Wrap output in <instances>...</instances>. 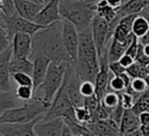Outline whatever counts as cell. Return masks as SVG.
Here are the masks:
<instances>
[{
  "label": "cell",
  "instance_id": "cell-10",
  "mask_svg": "<svg viewBox=\"0 0 149 136\" xmlns=\"http://www.w3.org/2000/svg\"><path fill=\"white\" fill-rule=\"evenodd\" d=\"M33 52V36L27 33H16L12 37V57L30 58Z\"/></svg>",
  "mask_w": 149,
  "mask_h": 136
},
{
  "label": "cell",
  "instance_id": "cell-24",
  "mask_svg": "<svg viewBox=\"0 0 149 136\" xmlns=\"http://www.w3.org/2000/svg\"><path fill=\"white\" fill-rule=\"evenodd\" d=\"M127 46L123 42H118L112 38L111 45L107 49V57H108V62H116L119 60V58L126 52Z\"/></svg>",
  "mask_w": 149,
  "mask_h": 136
},
{
  "label": "cell",
  "instance_id": "cell-17",
  "mask_svg": "<svg viewBox=\"0 0 149 136\" xmlns=\"http://www.w3.org/2000/svg\"><path fill=\"white\" fill-rule=\"evenodd\" d=\"M10 57H12V45L0 53V91H3V92L12 91L10 80H9L10 73L8 70Z\"/></svg>",
  "mask_w": 149,
  "mask_h": 136
},
{
  "label": "cell",
  "instance_id": "cell-25",
  "mask_svg": "<svg viewBox=\"0 0 149 136\" xmlns=\"http://www.w3.org/2000/svg\"><path fill=\"white\" fill-rule=\"evenodd\" d=\"M148 30H149V23H148L147 19L143 15L137 14L133 21V24H132V33L134 34V36L140 38L144 34H147Z\"/></svg>",
  "mask_w": 149,
  "mask_h": 136
},
{
  "label": "cell",
  "instance_id": "cell-18",
  "mask_svg": "<svg viewBox=\"0 0 149 136\" xmlns=\"http://www.w3.org/2000/svg\"><path fill=\"white\" fill-rule=\"evenodd\" d=\"M140 121H139V115H136L132 109H125L121 121L119 123V130L121 136L126 133L136 130L140 128Z\"/></svg>",
  "mask_w": 149,
  "mask_h": 136
},
{
  "label": "cell",
  "instance_id": "cell-34",
  "mask_svg": "<svg viewBox=\"0 0 149 136\" xmlns=\"http://www.w3.org/2000/svg\"><path fill=\"white\" fill-rule=\"evenodd\" d=\"M10 45H12V41L8 37L6 28L0 26V53L3 52L6 49H8Z\"/></svg>",
  "mask_w": 149,
  "mask_h": 136
},
{
  "label": "cell",
  "instance_id": "cell-21",
  "mask_svg": "<svg viewBox=\"0 0 149 136\" xmlns=\"http://www.w3.org/2000/svg\"><path fill=\"white\" fill-rule=\"evenodd\" d=\"M130 77L125 72L120 76H111L109 77V81H108V88H107V92L108 91H113L115 93H121V92H125L129 85H130Z\"/></svg>",
  "mask_w": 149,
  "mask_h": 136
},
{
  "label": "cell",
  "instance_id": "cell-20",
  "mask_svg": "<svg viewBox=\"0 0 149 136\" xmlns=\"http://www.w3.org/2000/svg\"><path fill=\"white\" fill-rule=\"evenodd\" d=\"M8 70L9 73H27L29 76H31L33 73V62L29 58H15V57H10L9 59V64H8Z\"/></svg>",
  "mask_w": 149,
  "mask_h": 136
},
{
  "label": "cell",
  "instance_id": "cell-26",
  "mask_svg": "<svg viewBox=\"0 0 149 136\" xmlns=\"http://www.w3.org/2000/svg\"><path fill=\"white\" fill-rule=\"evenodd\" d=\"M120 102V99H119V94L113 92V91H108L104 94V96L101 98L100 100V103L101 106L107 110V112H111L112 109H114Z\"/></svg>",
  "mask_w": 149,
  "mask_h": 136
},
{
  "label": "cell",
  "instance_id": "cell-37",
  "mask_svg": "<svg viewBox=\"0 0 149 136\" xmlns=\"http://www.w3.org/2000/svg\"><path fill=\"white\" fill-rule=\"evenodd\" d=\"M137 48H139V40H137V37H136V38L132 42V44L127 48V50H126L125 53H127V55H129L130 57L135 58V55H136V52H137Z\"/></svg>",
  "mask_w": 149,
  "mask_h": 136
},
{
  "label": "cell",
  "instance_id": "cell-52",
  "mask_svg": "<svg viewBox=\"0 0 149 136\" xmlns=\"http://www.w3.org/2000/svg\"><path fill=\"white\" fill-rule=\"evenodd\" d=\"M30 1H34V2H38V3H40V1H38V0H30Z\"/></svg>",
  "mask_w": 149,
  "mask_h": 136
},
{
  "label": "cell",
  "instance_id": "cell-44",
  "mask_svg": "<svg viewBox=\"0 0 149 136\" xmlns=\"http://www.w3.org/2000/svg\"><path fill=\"white\" fill-rule=\"evenodd\" d=\"M122 136H142V133H141V130H140V128H139V129H136V130L126 133V134H123Z\"/></svg>",
  "mask_w": 149,
  "mask_h": 136
},
{
  "label": "cell",
  "instance_id": "cell-42",
  "mask_svg": "<svg viewBox=\"0 0 149 136\" xmlns=\"http://www.w3.org/2000/svg\"><path fill=\"white\" fill-rule=\"evenodd\" d=\"M62 136H73L72 130L69 128V126L64 122V127H63V131H62Z\"/></svg>",
  "mask_w": 149,
  "mask_h": 136
},
{
  "label": "cell",
  "instance_id": "cell-33",
  "mask_svg": "<svg viewBox=\"0 0 149 136\" xmlns=\"http://www.w3.org/2000/svg\"><path fill=\"white\" fill-rule=\"evenodd\" d=\"M130 33H132L130 30H128V29L125 28L123 26L119 24V22H118V24H116V27H115V29H114V33H113L112 38L115 40V41H118V42H123V41L126 40V37H127Z\"/></svg>",
  "mask_w": 149,
  "mask_h": 136
},
{
  "label": "cell",
  "instance_id": "cell-41",
  "mask_svg": "<svg viewBox=\"0 0 149 136\" xmlns=\"http://www.w3.org/2000/svg\"><path fill=\"white\" fill-rule=\"evenodd\" d=\"M137 40H139V43L140 44H142V45H149V30H148L147 34H144L142 37H140Z\"/></svg>",
  "mask_w": 149,
  "mask_h": 136
},
{
  "label": "cell",
  "instance_id": "cell-43",
  "mask_svg": "<svg viewBox=\"0 0 149 136\" xmlns=\"http://www.w3.org/2000/svg\"><path fill=\"white\" fill-rule=\"evenodd\" d=\"M140 130L142 133V136H149V124L140 126Z\"/></svg>",
  "mask_w": 149,
  "mask_h": 136
},
{
  "label": "cell",
  "instance_id": "cell-2",
  "mask_svg": "<svg viewBox=\"0 0 149 136\" xmlns=\"http://www.w3.org/2000/svg\"><path fill=\"white\" fill-rule=\"evenodd\" d=\"M79 44L76 62L73 63L74 72L81 81H94L99 71L98 52L91 35V30L78 33Z\"/></svg>",
  "mask_w": 149,
  "mask_h": 136
},
{
  "label": "cell",
  "instance_id": "cell-29",
  "mask_svg": "<svg viewBox=\"0 0 149 136\" xmlns=\"http://www.w3.org/2000/svg\"><path fill=\"white\" fill-rule=\"evenodd\" d=\"M14 94L19 100L24 102V101L30 100L34 96V91H33V87L30 86H17Z\"/></svg>",
  "mask_w": 149,
  "mask_h": 136
},
{
  "label": "cell",
  "instance_id": "cell-16",
  "mask_svg": "<svg viewBox=\"0 0 149 136\" xmlns=\"http://www.w3.org/2000/svg\"><path fill=\"white\" fill-rule=\"evenodd\" d=\"M13 2H14L15 13L21 17L31 22L35 21L36 15L43 7V5L30 0H13Z\"/></svg>",
  "mask_w": 149,
  "mask_h": 136
},
{
  "label": "cell",
  "instance_id": "cell-3",
  "mask_svg": "<svg viewBox=\"0 0 149 136\" xmlns=\"http://www.w3.org/2000/svg\"><path fill=\"white\" fill-rule=\"evenodd\" d=\"M97 0H61L59 15L77 28L78 33L91 30V22L95 15L94 3Z\"/></svg>",
  "mask_w": 149,
  "mask_h": 136
},
{
  "label": "cell",
  "instance_id": "cell-56",
  "mask_svg": "<svg viewBox=\"0 0 149 136\" xmlns=\"http://www.w3.org/2000/svg\"><path fill=\"white\" fill-rule=\"evenodd\" d=\"M148 110H149V109H148Z\"/></svg>",
  "mask_w": 149,
  "mask_h": 136
},
{
  "label": "cell",
  "instance_id": "cell-51",
  "mask_svg": "<svg viewBox=\"0 0 149 136\" xmlns=\"http://www.w3.org/2000/svg\"><path fill=\"white\" fill-rule=\"evenodd\" d=\"M144 9H146V10H147V12H148V13H149V6H148V7H147V8H144Z\"/></svg>",
  "mask_w": 149,
  "mask_h": 136
},
{
  "label": "cell",
  "instance_id": "cell-46",
  "mask_svg": "<svg viewBox=\"0 0 149 136\" xmlns=\"http://www.w3.org/2000/svg\"><path fill=\"white\" fill-rule=\"evenodd\" d=\"M143 46V53L149 57V45H142Z\"/></svg>",
  "mask_w": 149,
  "mask_h": 136
},
{
  "label": "cell",
  "instance_id": "cell-35",
  "mask_svg": "<svg viewBox=\"0 0 149 136\" xmlns=\"http://www.w3.org/2000/svg\"><path fill=\"white\" fill-rule=\"evenodd\" d=\"M80 93L84 98H88L94 95L95 93V88H94V84L92 81H81L80 83Z\"/></svg>",
  "mask_w": 149,
  "mask_h": 136
},
{
  "label": "cell",
  "instance_id": "cell-23",
  "mask_svg": "<svg viewBox=\"0 0 149 136\" xmlns=\"http://www.w3.org/2000/svg\"><path fill=\"white\" fill-rule=\"evenodd\" d=\"M20 102H21V100H19L12 91L10 92L0 91V114H2L7 109L21 106Z\"/></svg>",
  "mask_w": 149,
  "mask_h": 136
},
{
  "label": "cell",
  "instance_id": "cell-22",
  "mask_svg": "<svg viewBox=\"0 0 149 136\" xmlns=\"http://www.w3.org/2000/svg\"><path fill=\"white\" fill-rule=\"evenodd\" d=\"M94 8H95V14H98L99 16L104 17L107 22L114 20L118 15L116 9H114L113 7H111L106 0H97L94 3Z\"/></svg>",
  "mask_w": 149,
  "mask_h": 136
},
{
  "label": "cell",
  "instance_id": "cell-53",
  "mask_svg": "<svg viewBox=\"0 0 149 136\" xmlns=\"http://www.w3.org/2000/svg\"><path fill=\"white\" fill-rule=\"evenodd\" d=\"M121 1H122V3H123V2H126V1H127V0H121Z\"/></svg>",
  "mask_w": 149,
  "mask_h": 136
},
{
  "label": "cell",
  "instance_id": "cell-5",
  "mask_svg": "<svg viewBox=\"0 0 149 136\" xmlns=\"http://www.w3.org/2000/svg\"><path fill=\"white\" fill-rule=\"evenodd\" d=\"M66 66H68V62H50L47 74L42 84L35 90V92L37 91L42 92V95L40 98H42V100L48 105H51V101L54 100L56 93L58 92V90L63 84Z\"/></svg>",
  "mask_w": 149,
  "mask_h": 136
},
{
  "label": "cell",
  "instance_id": "cell-47",
  "mask_svg": "<svg viewBox=\"0 0 149 136\" xmlns=\"http://www.w3.org/2000/svg\"><path fill=\"white\" fill-rule=\"evenodd\" d=\"M144 83H146L147 88H149V74H147V76H146V78H144Z\"/></svg>",
  "mask_w": 149,
  "mask_h": 136
},
{
  "label": "cell",
  "instance_id": "cell-9",
  "mask_svg": "<svg viewBox=\"0 0 149 136\" xmlns=\"http://www.w3.org/2000/svg\"><path fill=\"white\" fill-rule=\"evenodd\" d=\"M62 41L71 62L74 63L78 52L79 34L73 23L68 20H62Z\"/></svg>",
  "mask_w": 149,
  "mask_h": 136
},
{
  "label": "cell",
  "instance_id": "cell-19",
  "mask_svg": "<svg viewBox=\"0 0 149 136\" xmlns=\"http://www.w3.org/2000/svg\"><path fill=\"white\" fill-rule=\"evenodd\" d=\"M149 6V0H127L121 5L116 13L122 17L132 14H140L144 8Z\"/></svg>",
  "mask_w": 149,
  "mask_h": 136
},
{
  "label": "cell",
  "instance_id": "cell-8",
  "mask_svg": "<svg viewBox=\"0 0 149 136\" xmlns=\"http://www.w3.org/2000/svg\"><path fill=\"white\" fill-rule=\"evenodd\" d=\"M91 35L98 52V57L102 53L104 49L106 48V44L109 42V40L112 38V35L109 34V29H108V22L99 16L98 14H95L92 19L91 22Z\"/></svg>",
  "mask_w": 149,
  "mask_h": 136
},
{
  "label": "cell",
  "instance_id": "cell-48",
  "mask_svg": "<svg viewBox=\"0 0 149 136\" xmlns=\"http://www.w3.org/2000/svg\"><path fill=\"white\" fill-rule=\"evenodd\" d=\"M38 1H40V3H41V5H45V3H48L50 0H38Z\"/></svg>",
  "mask_w": 149,
  "mask_h": 136
},
{
  "label": "cell",
  "instance_id": "cell-31",
  "mask_svg": "<svg viewBox=\"0 0 149 136\" xmlns=\"http://www.w3.org/2000/svg\"><path fill=\"white\" fill-rule=\"evenodd\" d=\"M74 119H76V122L79 124H86L87 122L91 121L90 113L85 107L74 108Z\"/></svg>",
  "mask_w": 149,
  "mask_h": 136
},
{
  "label": "cell",
  "instance_id": "cell-27",
  "mask_svg": "<svg viewBox=\"0 0 149 136\" xmlns=\"http://www.w3.org/2000/svg\"><path fill=\"white\" fill-rule=\"evenodd\" d=\"M148 109H149V88H147L143 93H141L139 95V98L136 99V101H135L132 110L136 115H139L140 113L146 112Z\"/></svg>",
  "mask_w": 149,
  "mask_h": 136
},
{
  "label": "cell",
  "instance_id": "cell-40",
  "mask_svg": "<svg viewBox=\"0 0 149 136\" xmlns=\"http://www.w3.org/2000/svg\"><path fill=\"white\" fill-rule=\"evenodd\" d=\"M106 2L111 6V7H113L114 9H119L120 7H121V5H122V1L121 0H106Z\"/></svg>",
  "mask_w": 149,
  "mask_h": 136
},
{
  "label": "cell",
  "instance_id": "cell-1",
  "mask_svg": "<svg viewBox=\"0 0 149 136\" xmlns=\"http://www.w3.org/2000/svg\"><path fill=\"white\" fill-rule=\"evenodd\" d=\"M38 53L48 57L51 62L72 63L62 41V20L33 35L31 56Z\"/></svg>",
  "mask_w": 149,
  "mask_h": 136
},
{
  "label": "cell",
  "instance_id": "cell-30",
  "mask_svg": "<svg viewBox=\"0 0 149 136\" xmlns=\"http://www.w3.org/2000/svg\"><path fill=\"white\" fill-rule=\"evenodd\" d=\"M119 94V99H120V105L123 109H132L135 101H136V98L134 95H132L130 93L128 92H121V93H118Z\"/></svg>",
  "mask_w": 149,
  "mask_h": 136
},
{
  "label": "cell",
  "instance_id": "cell-55",
  "mask_svg": "<svg viewBox=\"0 0 149 136\" xmlns=\"http://www.w3.org/2000/svg\"><path fill=\"white\" fill-rule=\"evenodd\" d=\"M80 1H83V0H80Z\"/></svg>",
  "mask_w": 149,
  "mask_h": 136
},
{
  "label": "cell",
  "instance_id": "cell-15",
  "mask_svg": "<svg viewBox=\"0 0 149 136\" xmlns=\"http://www.w3.org/2000/svg\"><path fill=\"white\" fill-rule=\"evenodd\" d=\"M64 119L57 117L51 121H38L34 126V131L37 136H62Z\"/></svg>",
  "mask_w": 149,
  "mask_h": 136
},
{
  "label": "cell",
  "instance_id": "cell-13",
  "mask_svg": "<svg viewBox=\"0 0 149 136\" xmlns=\"http://www.w3.org/2000/svg\"><path fill=\"white\" fill-rule=\"evenodd\" d=\"M85 126L94 136H121L119 126L111 119L90 121Z\"/></svg>",
  "mask_w": 149,
  "mask_h": 136
},
{
  "label": "cell",
  "instance_id": "cell-38",
  "mask_svg": "<svg viewBox=\"0 0 149 136\" xmlns=\"http://www.w3.org/2000/svg\"><path fill=\"white\" fill-rule=\"evenodd\" d=\"M125 69H127L128 66H130L133 63H134V58L133 57H130L129 55H127V53H123L120 58H119V60H118Z\"/></svg>",
  "mask_w": 149,
  "mask_h": 136
},
{
  "label": "cell",
  "instance_id": "cell-28",
  "mask_svg": "<svg viewBox=\"0 0 149 136\" xmlns=\"http://www.w3.org/2000/svg\"><path fill=\"white\" fill-rule=\"evenodd\" d=\"M126 73L130 77V79H134V78H143L144 79L146 76L148 74L146 66H142V65L137 64L136 62H134L130 66H128L126 69Z\"/></svg>",
  "mask_w": 149,
  "mask_h": 136
},
{
  "label": "cell",
  "instance_id": "cell-32",
  "mask_svg": "<svg viewBox=\"0 0 149 136\" xmlns=\"http://www.w3.org/2000/svg\"><path fill=\"white\" fill-rule=\"evenodd\" d=\"M12 78L17 84V86H30V87H33V78H31V76H29L27 73H21V72L13 73Z\"/></svg>",
  "mask_w": 149,
  "mask_h": 136
},
{
  "label": "cell",
  "instance_id": "cell-12",
  "mask_svg": "<svg viewBox=\"0 0 149 136\" xmlns=\"http://www.w3.org/2000/svg\"><path fill=\"white\" fill-rule=\"evenodd\" d=\"M42 119L43 116L27 123H2L0 124V133L3 136H37L34 131V126Z\"/></svg>",
  "mask_w": 149,
  "mask_h": 136
},
{
  "label": "cell",
  "instance_id": "cell-7",
  "mask_svg": "<svg viewBox=\"0 0 149 136\" xmlns=\"http://www.w3.org/2000/svg\"><path fill=\"white\" fill-rule=\"evenodd\" d=\"M3 22H5V28L7 30L8 37L12 41V37L16 33H27L29 35H35L37 31L44 29L45 27H42L35 22L28 21L16 13L9 15V16H3Z\"/></svg>",
  "mask_w": 149,
  "mask_h": 136
},
{
  "label": "cell",
  "instance_id": "cell-39",
  "mask_svg": "<svg viewBox=\"0 0 149 136\" xmlns=\"http://www.w3.org/2000/svg\"><path fill=\"white\" fill-rule=\"evenodd\" d=\"M139 121H140V124L143 126V124H149V110H146V112H142L139 114Z\"/></svg>",
  "mask_w": 149,
  "mask_h": 136
},
{
  "label": "cell",
  "instance_id": "cell-45",
  "mask_svg": "<svg viewBox=\"0 0 149 136\" xmlns=\"http://www.w3.org/2000/svg\"><path fill=\"white\" fill-rule=\"evenodd\" d=\"M140 14H141V15H143V16H144V17L147 19V21H148V23H149V13H148V12H147L146 9H143V10H142V12H141Z\"/></svg>",
  "mask_w": 149,
  "mask_h": 136
},
{
  "label": "cell",
  "instance_id": "cell-36",
  "mask_svg": "<svg viewBox=\"0 0 149 136\" xmlns=\"http://www.w3.org/2000/svg\"><path fill=\"white\" fill-rule=\"evenodd\" d=\"M108 69H109V72L113 76H120V74L126 72V69L118 60L116 62H109L108 63Z\"/></svg>",
  "mask_w": 149,
  "mask_h": 136
},
{
  "label": "cell",
  "instance_id": "cell-49",
  "mask_svg": "<svg viewBox=\"0 0 149 136\" xmlns=\"http://www.w3.org/2000/svg\"><path fill=\"white\" fill-rule=\"evenodd\" d=\"M146 69H147V72H148V74H149V64L146 66Z\"/></svg>",
  "mask_w": 149,
  "mask_h": 136
},
{
  "label": "cell",
  "instance_id": "cell-6",
  "mask_svg": "<svg viewBox=\"0 0 149 136\" xmlns=\"http://www.w3.org/2000/svg\"><path fill=\"white\" fill-rule=\"evenodd\" d=\"M57 117H63L64 120L68 121H74V107L72 106L69 96H68V92L64 85V80L63 84L61 86V88L58 90V92L56 93L54 100L51 101V105L49 107V109L45 112V114L43 115V119L41 121L47 122V121H51L55 120Z\"/></svg>",
  "mask_w": 149,
  "mask_h": 136
},
{
  "label": "cell",
  "instance_id": "cell-11",
  "mask_svg": "<svg viewBox=\"0 0 149 136\" xmlns=\"http://www.w3.org/2000/svg\"><path fill=\"white\" fill-rule=\"evenodd\" d=\"M59 1L61 0H50L48 3L43 5L34 22L42 27H48L54 22L61 21L62 19L59 15Z\"/></svg>",
  "mask_w": 149,
  "mask_h": 136
},
{
  "label": "cell",
  "instance_id": "cell-4",
  "mask_svg": "<svg viewBox=\"0 0 149 136\" xmlns=\"http://www.w3.org/2000/svg\"><path fill=\"white\" fill-rule=\"evenodd\" d=\"M50 105L44 102L40 96H33L21 106L10 108L0 114V124L2 123H27L37 117H42L49 109Z\"/></svg>",
  "mask_w": 149,
  "mask_h": 136
},
{
  "label": "cell",
  "instance_id": "cell-14",
  "mask_svg": "<svg viewBox=\"0 0 149 136\" xmlns=\"http://www.w3.org/2000/svg\"><path fill=\"white\" fill-rule=\"evenodd\" d=\"M30 58H33V73H31V78H33V91L35 92V90L42 84L49 64H50V59L43 55H33ZM29 58V59H30Z\"/></svg>",
  "mask_w": 149,
  "mask_h": 136
},
{
  "label": "cell",
  "instance_id": "cell-50",
  "mask_svg": "<svg viewBox=\"0 0 149 136\" xmlns=\"http://www.w3.org/2000/svg\"><path fill=\"white\" fill-rule=\"evenodd\" d=\"M73 136H83V135H80V134H73Z\"/></svg>",
  "mask_w": 149,
  "mask_h": 136
},
{
  "label": "cell",
  "instance_id": "cell-54",
  "mask_svg": "<svg viewBox=\"0 0 149 136\" xmlns=\"http://www.w3.org/2000/svg\"><path fill=\"white\" fill-rule=\"evenodd\" d=\"M0 136H3V135H2V134H1V133H0Z\"/></svg>",
  "mask_w": 149,
  "mask_h": 136
}]
</instances>
